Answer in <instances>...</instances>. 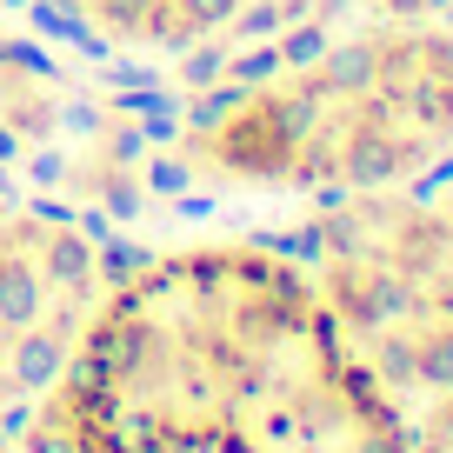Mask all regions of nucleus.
I'll return each mask as SVG.
<instances>
[{"label":"nucleus","mask_w":453,"mask_h":453,"mask_svg":"<svg viewBox=\"0 0 453 453\" xmlns=\"http://www.w3.org/2000/svg\"><path fill=\"white\" fill-rule=\"evenodd\" d=\"M340 360L313 280L280 254H154L100 294L14 453H247Z\"/></svg>","instance_id":"f257e3e1"},{"label":"nucleus","mask_w":453,"mask_h":453,"mask_svg":"<svg viewBox=\"0 0 453 453\" xmlns=\"http://www.w3.org/2000/svg\"><path fill=\"white\" fill-rule=\"evenodd\" d=\"M73 7L94 20V34L120 47H194L254 0H73Z\"/></svg>","instance_id":"20e7f679"},{"label":"nucleus","mask_w":453,"mask_h":453,"mask_svg":"<svg viewBox=\"0 0 453 453\" xmlns=\"http://www.w3.org/2000/svg\"><path fill=\"white\" fill-rule=\"evenodd\" d=\"M113 287L107 247L60 207H0V413L54 387Z\"/></svg>","instance_id":"f03ea898"},{"label":"nucleus","mask_w":453,"mask_h":453,"mask_svg":"<svg viewBox=\"0 0 453 453\" xmlns=\"http://www.w3.org/2000/svg\"><path fill=\"white\" fill-rule=\"evenodd\" d=\"M0 453H14V434H7V413H0Z\"/></svg>","instance_id":"39448f33"},{"label":"nucleus","mask_w":453,"mask_h":453,"mask_svg":"<svg viewBox=\"0 0 453 453\" xmlns=\"http://www.w3.org/2000/svg\"><path fill=\"white\" fill-rule=\"evenodd\" d=\"M247 453H394V420L380 413V400L367 394V380L354 373V360H340L313 394H300Z\"/></svg>","instance_id":"7ed1b4c3"}]
</instances>
